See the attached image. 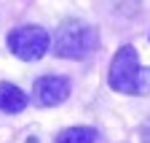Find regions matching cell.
<instances>
[{
	"instance_id": "obj_1",
	"label": "cell",
	"mask_w": 150,
	"mask_h": 143,
	"mask_svg": "<svg viewBox=\"0 0 150 143\" xmlns=\"http://www.w3.org/2000/svg\"><path fill=\"white\" fill-rule=\"evenodd\" d=\"M107 84L118 95H131V97L150 95V68L139 62L134 46H121L115 51V57L110 60Z\"/></svg>"
},
{
	"instance_id": "obj_2",
	"label": "cell",
	"mask_w": 150,
	"mask_h": 143,
	"mask_svg": "<svg viewBox=\"0 0 150 143\" xmlns=\"http://www.w3.org/2000/svg\"><path fill=\"white\" fill-rule=\"evenodd\" d=\"M99 46V32L81 19H64L54 32V54L62 60H86Z\"/></svg>"
},
{
	"instance_id": "obj_3",
	"label": "cell",
	"mask_w": 150,
	"mask_h": 143,
	"mask_svg": "<svg viewBox=\"0 0 150 143\" xmlns=\"http://www.w3.org/2000/svg\"><path fill=\"white\" fill-rule=\"evenodd\" d=\"M6 43H8V51L13 57L24 60V62H35V60H40L48 51L51 35L43 27H38V24H22V27L8 32Z\"/></svg>"
},
{
	"instance_id": "obj_4",
	"label": "cell",
	"mask_w": 150,
	"mask_h": 143,
	"mask_svg": "<svg viewBox=\"0 0 150 143\" xmlns=\"http://www.w3.org/2000/svg\"><path fill=\"white\" fill-rule=\"evenodd\" d=\"M70 97V81L64 76H40L32 84V103L40 108L62 105Z\"/></svg>"
},
{
	"instance_id": "obj_5",
	"label": "cell",
	"mask_w": 150,
	"mask_h": 143,
	"mask_svg": "<svg viewBox=\"0 0 150 143\" xmlns=\"http://www.w3.org/2000/svg\"><path fill=\"white\" fill-rule=\"evenodd\" d=\"M27 108V95L11 81H0V111L6 114H22Z\"/></svg>"
},
{
	"instance_id": "obj_6",
	"label": "cell",
	"mask_w": 150,
	"mask_h": 143,
	"mask_svg": "<svg viewBox=\"0 0 150 143\" xmlns=\"http://www.w3.org/2000/svg\"><path fill=\"white\" fill-rule=\"evenodd\" d=\"M94 140H97L94 127H67L56 135L54 143H94Z\"/></svg>"
},
{
	"instance_id": "obj_7",
	"label": "cell",
	"mask_w": 150,
	"mask_h": 143,
	"mask_svg": "<svg viewBox=\"0 0 150 143\" xmlns=\"http://www.w3.org/2000/svg\"><path fill=\"white\" fill-rule=\"evenodd\" d=\"M139 138H142V143H150V119L139 127Z\"/></svg>"
}]
</instances>
